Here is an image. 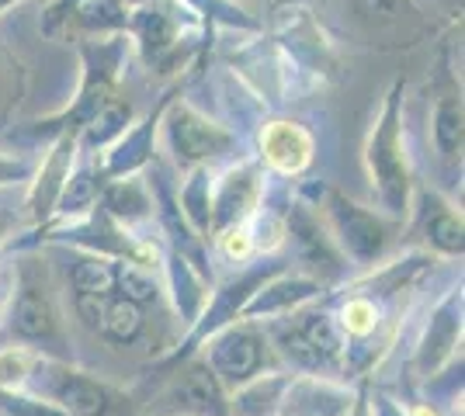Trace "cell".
I'll use <instances>...</instances> for the list:
<instances>
[{
    "instance_id": "cell-34",
    "label": "cell",
    "mask_w": 465,
    "mask_h": 416,
    "mask_svg": "<svg viewBox=\"0 0 465 416\" xmlns=\"http://www.w3.org/2000/svg\"><path fill=\"white\" fill-rule=\"evenodd\" d=\"M0 413L4 416H70L56 410L53 402L32 396V392H0Z\"/></svg>"
},
{
    "instance_id": "cell-19",
    "label": "cell",
    "mask_w": 465,
    "mask_h": 416,
    "mask_svg": "<svg viewBox=\"0 0 465 416\" xmlns=\"http://www.w3.org/2000/svg\"><path fill=\"white\" fill-rule=\"evenodd\" d=\"M261 163H268L274 174L295 178L312 163V136L299 121H268L261 132Z\"/></svg>"
},
{
    "instance_id": "cell-26",
    "label": "cell",
    "mask_w": 465,
    "mask_h": 416,
    "mask_svg": "<svg viewBox=\"0 0 465 416\" xmlns=\"http://www.w3.org/2000/svg\"><path fill=\"white\" fill-rule=\"evenodd\" d=\"M129 121H133V104L129 101H118L112 98L101 111H97L94 119L87 121L84 129H80L77 136V150H87V153H94V150H104V146H112L118 139L129 132Z\"/></svg>"
},
{
    "instance_id": "cell-29",
    "label": "cell",
    "mask_w": 465,
    "mask_h": 416,
    "mask_svg": "<svg viewBox=\"0 0 465 416\" xmlns=\"http://www.w3.org/2000/svg\"><path fill=\"white\" fill-rule=\"evenodd\" d=\"M70 285L77 295H112L115 292V260L77 250L70 260Z\"/></svg>"
},
{
    "instance_id": "cell-41",
    "label": "cell",
    "mask_w": 465,
    "mask_h": 416,
    "mask_svg": "<svg viewBox=\"0 0 465 416\" xmlns=\"http://www.w3.org/2000/svg\"><path fill=\"white\" fill-rule=\"evenodd\" d=\"M7 237V216H0V239Z\"/></svg>"
},
{
    "instance_id": "cell-11",
    "label": "cell",
    "mask_w": 465,
    "mask_h": 416,
    "mask_svg": "<svg viewBox=\"0 0 465 416\" xmlns=\"http://www.w3.org/2000/svg\"><path fill=\"white\" fill-rule=\"evenodd\" d=\"M153 416H230V392L202 357H188V364L156 396Z\"/></svg>"
},
{
    "instance_id": "cell-21",
    "label": "cell",
    "mask_w": 465,
    "mask_h": 416,
    "mask_svg": "<svg viewBox=\"0 0 465 416\" xmlns=\"http://www.w3.org/2000/svg\"><path fill=\"white\" fill-rule=\"evenodd\" d=\"M125 32H133V35H136L139 53H143V60L146 63L167 60V56L177 49V39H181L174 15H167V11H163V7H156V4H139L136 11L129 15Z\"/></svg>"
},
{
    "instance_id": "cell-15",
    "label": "cell",
    "mask_w": 465,
    "mask_h": 416,
    "mask_svg": "<svg viewBox=\"0 0 465 416\" xmlns=\"http://www.w3.org/2000/svg\"><path fill=\"white\" fill-rule=\"evenodd\" d=\"M323 292V285L310 275H274L272 281H264L257 292L251 295V302L243 305L240 319L243 323H257V319L272 316H289L299 305H306L310 298H316Z\"/></svg>"
},
{
    "instance_id": "cell-4",
    "label": "cell",
    "mask_w": 465,
    "mask_h": 416,
    "mask_svg": "<svg viewBox=\"0 0 465 416\" xmlns=\"http://www.w3.org/2000/svg\"><path fill=\"white\" fill-rule=\"evenodd\" d=\"M80 56H84V80H80V91L74 104L66 111H59L53 119L35 121L28 129V136L45 139V136H63V132H77L94 119L97 111L115 98V80L118 70H122V60H125V39L122 32L112 35V39H101V42H84L80 45Z\"/></svg>"
},
{
    "instance_id": "cell-40",
    "label": "cell",
    "mask_w": 465,
    "mask_h": 416,
    "mask_svg": "<svg viewBox=\"0 0 465 416\" xmlns=\"http://www.w3.org/2000/svg\"><path fill=\"white\" fill-rule=\"evenodd\" d=\"M15 4H21V0H0V15H4L7 7H15Z\"/></svg>"
},
{
    "instance_id": "cell-25",
    "label": "cell",
    "mask_w": 465,
    "mask_h": 416,
    "mask_svg": "<svg viewBox=\"0 0 465 416\" xmlns=\"http://www.w3.org/2000/svg\"><path fill=\"white\" fill-rule=\"evenodd\" d=\"M424 237L434 250H441L448 257H462L465 250V239H462V216L445 205L438 195H424Z\"/></svg>"
},
{
    "instance_id": "cell-18",
    "label": "cell",
    "mask_w": 465,
    "mask_h": 416,
    "mask_svg": "<svg viewBox=\"0 0 465 416\" xmlns=\"http://www.w3.org/2000/svg\"><path fill=\"white\" fill-rule=\"evenodd\" d=\"M74 157H77V132H63L53 139V150L49 157L35 170L32 180V195H28V212L35 222H49L56 212L59 191H63V180L74 170Z\"/></svg>"
},
{
    "instance_id": "cell-17",
    "label": "cell",
    "mask_w": 465,
    "mask_h": 416,
    "mask_svg": "<svg viewBox=\"0 0 465 416\" xmlns=\"http://www.w3.org/2000/svg\"><path fill=\"white\" fill-rule=\"evenodd\" d=\"M77 316L112 343H133L143 334V309L112 295H77Z\"/></svg>"
},
{
    "instance_id": "cell-22",
    "label": "cell",
    "mask_w": 465,
    "mask_h": 416,
    "mask_svg": "<svg viewBox=\"0 0 465 416\" xmlns=\"http://www.w3.org/2000/svg\"><path fill=\"white\" fill-rule=\"evenodd\" d=\"M104 170H94V167H87V163H80L74 167L66 180H63V191H59V201H56V212H53V226H63L66 218H84L87 212H94L97 201H101V191H104Z\"/></svg>"
},
{
    "instance_id": "cell-20",
    "label": "cell",
    "mask_w": 465,
    "mask_h": 416,
    "mask_svg": "<svg viewBox=\"0 0 465 416\" xmlns=\"http://www.w3.org/2000/svg\"><path fill=\"white\" fill-rule=\"evenodd\" d=\"M163 285H167V292L174 298V309L177 316L184 319L188 326H194V319L202 316V309H205V302H209V281L205 275L194 267L188 257H181L174 250H163Z\"/></svg>"
},
{
    "instance_id": "cell-3",
    "label": "cell",
    "mask_w": 465,
    "mask_h": 416,
    "mask_svg": "<svg viewBox=\"0 0 465 416\" xmlns=\"http://www.w3.org/2000/svg\"><path fill=\"white\" fill-rule=\"evenodd\" d=\"M299 198H312L320 218L327 222L330 237L337 243V250L344 254V260H354L361 267H371L375 260H382L389 247V226L382 216H375L369 208H361L354 198H348L344 191L330 188V184H302Z\"/></svg>"
},
{
    "instance_id": "cell-12",
    "label": "cell",
    "mask_w": 465,
    "mask_h": 416,
    "mask_svg": "<svg viewBox=\"0 0 465 416\" xmlns=\"http://www.w3.org/2000/svg\"><path fill=\"white\" fill-rule=\"evenodd\" d=\"M264 198V174H261V160H247L230 167L219 184H213V229L209 237H223L226 229L247 226L251 216L261 208Z\"/></svg>"
},
{
    "instance_id": "cell-1",
    "label": "cell",
    "mask_w": 465,
    "mask_h": 416,
    "mask_svg": "<svg viewBox=\"0 0 465 416\" xmlns=\"http://www.w3.org/2000/svg\"><path fill=\"white\" fill-rule=\"evenodd\" d=\"M365 170L375 188V198L392 218L410 216L413 208V174L403 139V80H392L379 119L365 142Z\"/></svg>"
},
{
    "instance_id": "cell-28",
    "label": "cell",
    "mask_w": 465,
    "mask_h": 416,
    "mask_svg": "<svg viewBox=\"0 0 465 416\" xmlns=\"http://www.w3.org/2000/svg\"><path fill=\"white\" fill-rule=\"evenodd\" d=\"M177 205L188 218L194 233L202 239H209V229H213V178H209V167H194L181 195H177Z\"/></svg>"
},
{
    "instance_id": "cell-35",
    "label": "cell",
    "mask_w": 465,
    "mask_h": 416,
    "mask_svg": "<svg viewBox=\"0 0 465 416\" xmlns=\"http://www.w3.org/2000/svg\"><path fill=\"white\" fill-rule=\"evenodd\" d=\"M223 243V254L226 257H236V260H247L253 254V239H251V229L247 226H236V229H226L223 237H215Z\"/></svg>"
},
{
    "instance_id": "cell-37",
    "label": "cell",
    "mask_w": 465,
    "mask_h": 416,
    "mask_svg": "<svg viewBox=\"0 0 465 416\" xmlns=\"http://www.w3.org/2000/svg\"><path fill=\"white\" fill-rule=\"evenodd\" d=\"M80 4H84V0H56V4L49 7V15H45V32H56L70 15H77Z\"/></svg>"
},
{
    "instance_id": "cell-38",
    "label": "cell",
    "mask_w": 465,
    "mask_h": 416,
    "mask_svg": "<svg viewBox=\"0 0 465 416\" xmlns=\"http://www.w3.org/2000/svg\"><path fill=\"white\" fill-rule=\"evenodd\" d=\"M369 416H410V410L407 406H400L396 399L375 396L371 399V406H369Z\"/></svg>"
},
{
    "instance_id": "cell-5",
    "label": "cell",
    "mask_w": 465,
    "mask_h": 416,
    "mask_svg": "<svg viewBox=\"0 0 465 416\" xmlns=\"http://www.w3.org/2000/svg\"><path fill=\"white\" fill-rule=\"evenodd\" d=\"M21 392L45 399L70 416H112V410L118 406V396L104 382H97L87 372H80L53 354H35L32 375Z\"/></svg>"
},
{
    "instance_id": "cell-8",
    "label": "cell",
    "mask_w": 465,
    "mask_h": 416,
    "mask_svg": "<svg viewBox=\"0 0 465 416\" xmlns=\"http://www.w3.org/2000/svg\"><path fill=\"white\" fill-rule=\"evenodd\" d=\"M11 334L21 343H53L56 347L59 313L53 302V288L39 260H25L15 277V298H11Z\"/></svg>"
},
{
    "instance_id": "cell-2",
    "label": "cell",
    "mask_w": 465,
    "mask_h": 416,
    "mask_svg": "<svg viewBox=\"0 0 465 416\" xmlns=\"http://www.w3.org/2000/svg\"><path fill=\"white\" fill-rule=\"evenodd\" d=\"M268 343L278 347V354L285 357L299 375L333 378L337 372H344L348 337L341 334L337 316H330L323 309L289 313V319L274 323L268 330Z\"/></svg>"
},
{
    "instance_id": "cell-23",
    "label": "cell",
    "mask_w": 465,
    "mask_h": 416,
    "mask_svg": "<svg viewBox=\"0 0 465 416\" xmlns=\"http://www.w3.org/2000/svg\"><path fill=\"white\" fill-rule=\"evenodd\" d=\"M97 205L115 218L118 226H136V222H146V218L153 216L150 188H146V180L139 178H118L112 184H104Z\"/></svg>"
},
{
    "instance_id": "cell-6",
    "label": "cell",
    "mask_w": 465,
    "mask_h": 416,
    "mask_svg": "<svg viewBox=\"0 0 465 416\" xmlns=\"http://www.w3.org/2000/svg\"><path fill=\"white\" fill-rule=\"evenodd\" d=\"M282 271H285V260L282 257L257 260V264H251L247 271H240L236 277H230L219 292H213V298H209L205 309H202V316L194 319V326L188 330L184 343L167 357V368H177L181 361H188V357H192L205 340L213 337V334H219V330H226L230 323H236L240 313H243V305L251 302L253 292H257L264 281H272L274 275H282Z\"/></svg>"
},
{
    "instance_id": "cell-24",
    "label": "cell",
    "mask_w": 465,
    "mask_h": 416,
    "mask_svg": "<svg viewBox=\"0 0 465 416\" xmlns=\"http://www.w3.org/2000/svg\"><path fill=\"white\" fill-rule=\"evenodd\" d=\"M289 382L292 375H285V372H264V375L251 378L247 385L232 389L230 416H274Z\"/></svg>"
},
{
    "instance_id": "cell-39",
    "label": "cell",
    "mask_w": 465,
    "mask_h": 416,
    "mask_svg": "<svg viewBox=\"0 0 465 416\" xmlns=\"http://www.w3.org/2000/svg\"><path fill=\"white\" fill-rule=\"evenodd\" d=\"M400 4H403V0H369V7H379V11H386V15H392Z\"/></svg>"
},
{
    "instance_id": "cell-30",
    "label": "cell",
    "mask_w": 465,
    "mask_h": 416,
    "mask_svg": "<svg viewBox=\"0 0 465 416\" xmlns=\"http://www.w3.org/2000/svg\"><path fill=\"white\" fill-rule=\"evenodd\" d=\"M160 288L163 281L156 275V267H143V264H133V260H115V295L133 302V305H150L160 298Z\"/></svg>"
},
{
    "instance_id": "cell-27",
    "label": "cell",
    "mask_w": 465,
    "mask_h": 416,
    "mask_svg": "<svg viewBox=\"0 0 465 416\" xmlns=\"http://www.w3.org/2000/svg\"><path fill=\"white\" fill-rule=\"evenodd\" d=\"M430 132H434V146L438 153L455 163L462 160V142H465V115H462V98L459 94H445L434 104L430 115Z\"/></svg>"
},
{
    "instance_id": "cell-31",
    "label": "cell",
    "mask_w": 465,
    "mask_h": 416,
    "mask_svg": "<svg viewBox=\"0 0 465 416\" xmlns=\"http://www.w3.org/2000/svg\"><path fill=\"white\" fill-rule=\"evenodd\" d=\"M379 323H382V309L375 305V298L369 295H351L344 305H341V316H337V326H341V334L348 337V343H361V340H369L375 330H379Z\"/></svg>"
},
{
    "instance_id": "cell-13",
    "label": "cell",
    "mask_w": 465,
    "mask_h": 416,
    "mask_svg": "<svg viewBox=\"0 0 465 416\" xmlns=\"http://www.w3.org/2000/svg\"><path fill=\"white\" fill-rule=\"evenodd\" d=\"M462 343V292H448L427 323L424 337L413 351V372L420 378H438L441 368L455 361V351Z\"/></svg>"
},
{
    "instance_id": "cell-7",
    "label": "cell",
    "mask_w": 465,
    "mask_h": 416,
    "mask_svg": "<svg viewBox=\"0 0 465 416\" xmlns=\"http://www.w3.org/2000/svg\"><path fill=\"white\" fill-rule=\"evenodd\" d=\"M268 334L257 330L253 323L236 319L226 330H219L202 343V361L213 368V375L219 378V385L232 392L240 385H247L251 378L264 375L268 364Z\"/></svg>"
},
{
    "instance_id": "cell-14",
    "label": "cell",
    "mask_w": 465,
    "mask_h": 416,
    "mask_svg": "<svg viewBox=\"0 0 465 416\" xmlns=\"http://www.w3.org/2000/svg\"><path fill=\"white\" fill-rule=\"evenodd\" d=\"M354 402V392L337 378L292 375L274 416H351Z\"/></svg>"
},
{
    "instance_id": "cell-16",
    "label": "cell",
    "mask_w": 465,
    "mask_h": 416,
    "mask_svg": "<svg viewBox=\"0 0 465 416\" xmlns=\"http://www.w3.org/2000/svg\"><path fill=\"white\" fill-rule=\"evenodd\" d=\"M174 101V94H163L160 104H156L153 111L146 115V119L133 125L125 136L112 142V153L104 157V178L108 180H118V178H136L139 170L153 160V139H156V129H160V121H163V111H167V104Z\"/></svg>"
},
{
    "instance_id": "cell-10",
    "label": "cell",
    "mask_w": 465,
    "mask_h": 416,
    "mask_svg": "<svg viewBox=\"0 0 465 416\" xmlns=\"http://www.w3.org/2000/svg\"><path fill=\"white\" fill-rule=\"evenodd\" d=\"M285 239H292L295 257L310 267V277H316L320 285L323 281H337L348 271V260L337 250L327 222L320 218V212L306 198H292L285 205Z\"/></svg>"
},
{
    "instance_id": "cell-32",
    "label": "cell",
    "mask_w": 465,
    "mask_h": 416,
    "mask_svg": "<svg viewBox=\"0 0 465 416\" xmlns=\"http://www.w3.org/2000/svg\"><path fill=\"white\" fill-rule=\"evenodd\" d=\"M77 11H84V28H91V32H125V24H129V15H133V7L125 4V0H84Z\"/></svg>"
},
{
    "instance_id": "cell-36",
    "label": "cell",
    "mask_w": 465,
    "mask_h": 416,
    "mask_svg": "<svg viewBox=\"0 0 465 416\" xmlns=\"http://www.w3.org/2000/svg\"><path fill=\"white\" fill-rule=\"evenodd\" d=\"M35 174V167L28 163V160L21 157H4L0 153V188H7V184H21V180H28Z\"/></svg>"
},
{
    "instance_id": "cell-9",
    "label": "cell",
    "mask_w": 465,
    "mask_h": 416,
    "mask_svg": "<svg viewBox=\"0 0 465 416\" xmlns=\"http://www.w3.org/2000/svg\"><path fill=\"white\" fill-rule=\"evenodd\" d=\"M163 125H167V139H171V150L181 167H209L213 160L226 157L236 150V136H232L226 125L213 121L209 115H202L192 104H167L163 111Z\"/></svg>"
},
{
    "instance_id": "cell-33",
    "label": "cell",
    "mask_w": 465,
    "mask_h": 416,
    "mask_svg": "<svg viewBox=\"0 0 465 416\" xmlns=\"http://www.w3.org/2000/svg\"><path fill=\"white\" fill-rule=\"evenodd\" d=\"M32 364H35V351H28L25 343L4 347L0 351V392H21L32 375Z\"/></svg>"
}]
</instances>
